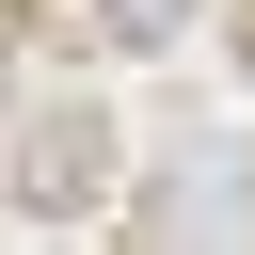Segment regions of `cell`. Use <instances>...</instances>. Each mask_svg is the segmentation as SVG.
<instances>
[{
    "label": "cell",
    "mask_w": 255,
    "mask_h": 255,
    "mask_svg": "<svg viewBox=\"0 0 255 255\" xmlns=\"http://www.w3.org/2000/svg\"><path fill=\"white\" fill-rule=\"evenodd\" d=\"M143 239H255V159H239V143L159 159V175H143Z\"/></svg>",
    "instance_id": "cell-1"
},
{
    "label": "cell",
    "mask_w": 255,
    "mask_h": 255,
    "mask_svg": "<svg viewBox=\"0 0 255 255\" xmlns=\"http://www.w3.org/2000/svg\"><path fill=\"white\" fill-rule=\"evenodd\" d=\"M96 159H112V143H96L80 112H32V128H16V207H32V223H64V207L96 191Z\"/></svg>",
    "instance_id": "cell-2"
},
{
    "label": "cell",
    "mask_w": 255,
    "mask_h": 255,
    "mask_svg": "<svg viewBox=\"0 0 255 255\" xmlns=\"http://www.w3.org/2000/svg\"><path fill=\"white\" fill-rule=\"evenodd\" d=\"M96 16H112L128 48H159V32H191V0H96Z\"/></svg>",
    "instance_id": "cell-3"
}]
</instances>
